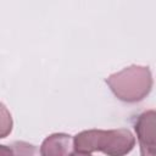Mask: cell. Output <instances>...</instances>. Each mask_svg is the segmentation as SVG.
Wrapping results in <instances>:
<instances>
[{
	"label": "cell",
	"mask_w": 156,
	"mask_h": 156,
	"mask_svg": "<svg viewBox=\"0 0 156 156\" xmlns=\"http://www.w3.org/2000/svg\"><path fill=\"white\" fill-rule=\"evenodd\" d=\"M135 146V136L127 128L89 129L74 135L73 149L77 152L101 151L107 156H126Z\"/></svg>",
	"instance_id": "obj_1"
},
{
	"label": "cell",
	"mask_w": 156,
	"mask_h": 156,
	"mask_svg": "<svg viewBox=\"0 0 156 156\" xmlns=\"http://www.w3.org/2000/svg\"><path fill=\"white\" fill-rule=\"evenodd\" d=\"M117 99L124 102H138L152 89V74L147 66L132 65L105 79Z\"/></svg>",
	"instance_id": "obj_2"
},
{
	"label": "cell",
	"mask_w": 156,
	"mask_h": 156,
	"mask_svg": "<svg viewBox=\"0 0 156 156\" xmlns=\"http://www.w3.org/2000/svg\"><path fill=\"white\" fill-rule=\"evenodd\" d=\"M156 112L147 110L140 113L134 123V129L140 145L141 156H156Z\"/></svg>",
	"instance_id": "obj_3"
},
{
	"label": "cell",
	"mask_w": 156,
	"mask_h": 156,
	"mask_svg": "<svg viewBox=\"0 0 156 156\" xmlns=\"http://www.w3.org/2000/svg\"><path fill=\"white\" fill-rule=\"evenodd\" d=\"M73 138L66 133H54L46 136L40 145V156H71Z\"/></svg>",
	"instance_id": "obj_4"
},
{
	"label": "cell",
	"mask_w": 156,
	"mask_h": 156,
	"mask_svg": "<svg viewBox=\"0 0 156 156\" xmlns=\"http://www.w3.org/2000/svg\"><path fill=\"white\" fill-rule=\"evenodd\" d=\"M12 116L5 104L0 102V139L6 138L12 130Z\"/></svg>",
	"instance_id": "obj_5"
},
{
	"label": "cell",
	"mask_w": 156,
	"mask_h": 156,
	"mask_svg": "<svg viewBox=\"0 0 156 156\" xmlns=\"http://www.w3.org/2000/svg\"><path fill=\"white\" fill-rule=\"evenodd\" d=\"M0 156H16V154L12 146L0 144Z\"/></svg>",
	"instance_id": "obj_6"
},
{
	"label": "cell",
	"mask_w": 156,
	"mask_h": 156,
	"mask_svg": "<svg viewBox=\"0 0 156 156\" xmlns=\"http://www.w3.org/2000/svg\"><path fill=\"white\" fill-rule=\"evenodd\" d=\"M71 156H91V155H90V154H85V152H77V151H76V152H73Z\"/></svg>",
	"instance_id": "obj_7"
}]
</instances>
